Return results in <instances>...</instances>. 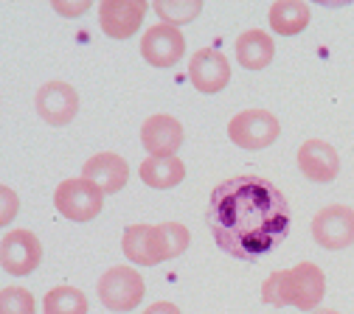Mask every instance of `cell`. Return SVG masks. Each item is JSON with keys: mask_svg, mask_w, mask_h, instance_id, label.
Instances as JSON below:
<instances>
[{"mask_svg": "<svg viewBox=\"0 0 354 314\" xmlns=\"http://www.w3.org/2000/svg\"><path fill=\"white\" fill-rule=\"evenodd\" d=\"M205 222L219 250L256 261L290 233V202L264 177L239 174L211 191Z\"/></svg>", "mask_w": 354, "mask_h": 314, "instance_id": "obj_1", "label": "cell"}, {"mask_svg": "<svg viewBox=\"0 0 354 314\" xmlns=\"http://www.w3.org/2000/svg\"><path fill=\"white\" fill-rule=\"evenodd\" d=\"M186 247H189V230L180 222L129 224L121 239L124 255L138 266H158L186 253Z\"/></svg>", "mask_w": 354, "mask_h": 314, "instance_id": "obj_2", "label": "cell"}, {"mask_svg": "<svg viewBox=\"0 0 354 314\" xmlns=\"http://www.w3.org/2000/svg\"><path fill=\"white\" fill-rule=\"evenodd\" d=\"M324 292V269L313 261H301L292 269H279L261 284V300L268 306H295L301 311H315Z\"/></svg>", "mask_w": 354, "mask_h": 314, "instance_id": "obj_3", "label": "cell"}, {"mask_svg": "<svg viewBox=\"0 0 354 314\" xmlns=\"http://www.w3.org/2000/svg\"><path fill=\"white\" fill-rule=\"evenodd\" d=\"M57 210L71 219V222H91L102 213L104 208V191L96 188L91 179L76 177V179H62L54 191Z\"/></svg>", "mask_w": 354, "mask_h": 314, "instance_id": "obj_4", "label": "cell"}, {"mask_svg": "<svg viewBox=\"0 0 354 314\" xmlns=\"http://www.w3.org/2000/svg\"><path fill=\"white\" fill-rule=\"evenodd\" d=\"M144 278L138 269L129 266H110L99 278V300L110 311H132L144 300Z\"/></svg>", "mask_w": 354, "mask_h": 314, "instance_id": "obj_5", "label": "cell"}, {"mask_svg": "<svg viewBox=\"0 0 354 314\" xmlns=\"http://www.w3.org/2000/svg\"><path fill=\"white\" fill-rule=\"evenodd\" d=\"M281 135V124L268 110H245L228 121V138L242 149H264L276 144Z\"/></svg>", "mask_w": 354, "mask_h": 314, "instance_id": "obj_6", "label": "cell"}, {"mask_svg": "<svg viewBox=\"0 0 354 314\" xmlns=\"http://www.w3.org/2000/svg\"><path fill=\"white\" fill-rule=\"evenodd\" d=\"M313 239L326 250H343L354 244V208L326 205L313 219Z\"/></svg>", "mask_w": 354, "mask_h": 314, "instance_id": "obj_7", "label": "cell"}, {"mask_svg": "<svg viewBox=\"0 0 354 314\" xmlns=\"http://www.w3.org/2000/svg\"><path fill=\"white\" fill-rule=\"evenodd\" d=\"M183 54H186V39L177 26L158 23L147 28V34L141 37V57L152 68H171L183 59Z\"/></svg>", "mask_w": 354, "mask_h": 314, "instance_id": "obj_8", "label": "cell"}, {"mask_svg": "<svg viewBox=\"0 0 354 314\" xmlns=\"http://www.w3.org/2000/svg\"><path fill=\"white\" fill-rule=\"evenodd\" d=\"M42 261V244L31 230H12L0 239V266L12 275H28Z\"/></svg>", "mask_w": 354, "mask_h": 314, "instance_id": "obj_9", "label": "cell"}, {"mask_svg": "<svg viewBox=\"0 0 354 314\" xmlns=\"http://www.w3.org/2000/svg\"><path fill=\"white\" fill-rule=\"evenodd\" d=\"M34 107L42 121H48L51 126H65L79 112V93L68 81H48L37 90Z\"/></svg>", "mask_w": 354, "mask_h": 314, "instance_id": "obj_10", "label": "cell"}, {"mask_svg": "<svg viewBox=\"0 0 354 314\" xmlns=\"http://www.w3.org/2000/svg\"><path fill=\"white\" fill-rule=\"evenodd\" d=\"M189 79L192 84L200 90V93H219L225 90L228 81H231V65L225 59L223 51L216 48H200L194 57H192V65H189Z\"/></svg>", "mask_w": 354, "mask_h": 314, "instance_id": "obj_11", "label": "cell"}, {"mask_svg": "<svg viewBox=\"0 0 354 314\" xmlns=\"http://www.w3.org/2000/svg\"><path fill=\"white\" fill-rule=\"evenodd\" d=\"M147 14V0H104L99 9L102 31L113 39H127L141 28Z\"/></svg>", "mask_w": 354, "mask_h": 314, "instance_id": "obj_12", "label": "cell"}, {"mask_svg": "<svg viewBox=\"0 0 354 314\" xmlns=\"http://www.w3.org/2000/svg\"><path fill=\"white\" fill-rule=\"evenodd\" d=\"M141 144L152 157H171L183 144V126L171 115H149L141 126Z\"/></svg>", "mask_w": 354, "mask_h": 314, "instance_id": "obj_13", "label": "cell"}, {"mask_svg": "<svg viewBox=\"0 0 354 314\" xmlns=\"http://www.w3.org/2000/svg\"><path fill=\"white\" fill-rule=\"evenodd\" d=\"M298 168L313 183H332L340 174V157L326 141H304L298 149Z\"/></svg>", "mask_w": 354, "mask_h": 314, "instance_id": "obj_14", "label": "cell"}, {"mask_svg": "<svg viewBox=\"0 0 354 314\" xmlns=\"http://www.w3.org/2000/svg\"><path fill=\"white\" fill-rule=\"evenodd\" d=\"M82 177L91 179V183L96 188H102L104 194H118L127 186V179H129V166L115 152H99V155H93L91 160L84 163Z\"/></svg>", "mask_w": 354, "mask_h": 314, "instance_id": "obj_15", "label": "cell"}, {"mask_svg": "<svg viewBox=\"0 0 354 314\" xmlns=\"http://www.w3.org/2000/svg\"><path fill=\"white\" fill-rule=\"evenodd\" d=\"M276 54V45L273 37L261 28H250L245 34L236 37V62L248 70H261L273 62Z\"/></svg>", "mask_w": 354, "mask_h": 314, "instance_id": "obj_16", "label": "cell"}, {"mask_svg": "<svg viewBox=\"0 0 354 314\" xmlns=\"http://www.w3.org/2000/svg\"><path fill=\"white\" fill-rule=\"evenodd\" d=\"M141 179L149 186V188H158V191H166V188H174L180 186L186 179V166L180 157H147L141 163Z\"/></svg>", "mask_w": 354, "mask_h": 314, "instance_id": "obj_17", "label": "cell"}, {"mask_svg": "<svg viewBox=\"0 0 354 314\" xmlns=\"http://www.w3.org/2000/svg\"><path fill=\"white\" fill-rule=\"evenodd\" d=\"M309 26V6L304 0H276L270 6V28L281 37L301 34Z\"/></svg>", "mask_w": 354, "mask_h": 314, "instance_id": "obj_18", "label": "cell"}, {"mask_svg": "<svg viewBox=\"0 0 354 314\" xmlns=\"http://www.w3.org/2000/svg\"><path fill=\"white\" fill-rule=\"evenodd\" d=\"M46 314H87V297L76 286H54L42 300Z\"/></svg>", "mask_w": 354, "mask_h": 314, "instance_id": "obj_19", "label": "cell"}, {"mask_svg": "<svg viewBox=\"0 0 354 314\" xmlns=\"http://www.w3.org/2000/svg\"><path fill=\"white\" fill-rule=\"evenodd\" d=\"M158 14H160V20L163 23H169V26H177V23H192L200 12H203V3L200 0H158V3L152 6Z\"/></svg>", "mask_w": 354, "mask_h": 314, "instance_id": "obj_20", "label": "cell"}, {"mask_svg": "<svg viewBox=\"0 0 354 314\" xmlns=\"http://www.w3.org/2000/svg\"><path fill=\"white\" fill-rule=\"evenodd\" d=\"M0 314H37L34 295L23 286L0 289Z\"/></svg>", "mask_w": 354, "mask_h": 314, "instance_id": "obj_21", "label": "cell"}, {"mask_svg": "<svg viewBox=\"0 0 354 314\" xmlns=\"http://www.w3.org/2000/svg\"><path fill=\"white\" fill-rule=\"evenodd\" d=\"M144 314H180V308H177L174 303H169V300H158V303H152Z\"/></svg>", "mask_w": 354, "mask_h": 314, "instance_id": "obj_22", "label": "cell"}, {"mask_svg": "<svg viewBox=\"0 0 354 314\" xmlns=\"http://www.w3.org/2000/svg\"><path fill=\"white\" fill-rule=\"evenodd\" d=\"M54 9H57V12H62V14H82V12H87V9H91V3H87V0H82L79 6H65V3H54Z\"/></svg>", "mask_w": 354, "mask_h": 314, "instance_id": "obj_23", "label": "cell"}, {"mask_svg": "<svg viewBox=\"0 0 354 314\" xmlns=\"http://www.w3.org/2000/svg\"><path fill=\"white\" fill-rule=\"evenodd\" d=\"M3 197H6V213H3V222H9V216H15V210H17V197L9 194V188H3Z\"/></svg>", "mask_w": 354, "mask_h": 314, "instance_id": "obj_24", "label": "cell"}, {"mask_svg": "<svg viewBox=\"0 0 354 314\" xmlns=\"http://www.w3.org/2000/svg\"><path fill=\"white\" fill-rule=\"evenodd\" d=\"M309 314H340V311H335V308H315V311H309Z\"/></svg>", "mask_w": 354, "mask_h": 314, "instance_id": "obj_25", "label": "cell"}]
</instances>
